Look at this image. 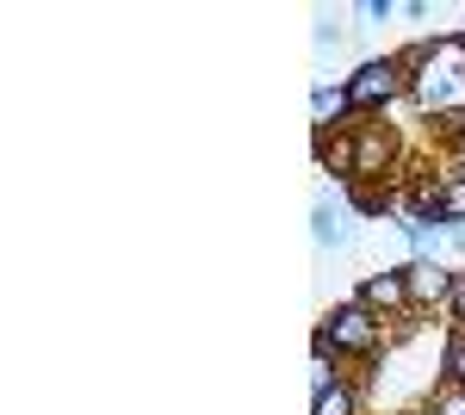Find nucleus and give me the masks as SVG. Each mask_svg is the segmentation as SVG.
<instances>
[{
    "mask_svg": "<svg viewBox=\"0 0 465 415\" xmlns=\"http://www.w3.org/2000/svg\"><path fill=\"white\" fill-rule=\"evenodd\" d=\"M403 63H410V105L422 118H434V124L460 118L465 112V32L416 44V50H403Z\"/></svg>",
    "mask_w": 465,
    "mask_h": 415,
    "instance_id": "1",
    "label": "nucleus"
},
{
    "mask_svg": "<svg viewBox=\"0 0 465 415\" xmlns=\"http://www.w3.org/2000/svg\"><path fill=\"white\" fill-rule=\"evenodd\" d=\"M311 347H329L335 360H379V347H385V322L366 311V304H354V298H348V304L322 311Z\"/></svg>",
    "mask_w": 465,
    "mask_h": 415,
    "instance_id": "2",
    "label": "nucleus"
},
{
    "mask_svg": "<svg viewBox=\"0 0 465 415\" xmlns=\"http://www.w3.org/2000/svg\"><path fill=\"white\" fill-rule=\"evenodd\" d=\"M341 87H348L354 118H385V105L410 100V63H403V56H372V63H360Z\"/></svg>",
    "mask_w": 465,
    "mask_h": 415,
    "instance_id": "3",
    "label": "nucleus"
},
{
    "mask_svg": "<svg viewBox=\"0 0 465 415\" xmlns=\"http://www.w3.org/2000/svg\"><path fill=\"white\" fill-rule=\"evenodd\" d=\"M354 304H366V311L379 316V322H397V316H410L416 304H410V273L403 267H379V273L360 279Z\"/></svg>",
    "mask_w": 465,
    "mask_h": 415,
    "instance_id": "4",
    "label": "nucleus"
},
{
    "mask_svg": "<svg viewBox=\"0 0 465 415\" xmlns=\"http://www.w3.org/2000/svg\"><path fill=\"white\" fill-rule=\"evenodd\" d=\"M397 168V137L391 124H354V180L348 186H372L379 173Z\"/></svg>",
    "mask_w": 465,
    "mask_h": 415,
    "instance_id": "5",
    "label": "nucleus"
},
{
    "mask_svg": "<svg viewBox=\"0 0 465 415\" xmlns=\"http://www.w3.org/2000/svg\"><path fill=\"white\" fill-rule=\"evenodd\" d=\"M311 242H317L322 254H329V248H348V242H354V217H348V205H341L329 186L317 193V205H311Z\"/></svg>",
    "mask_w": 465,
    "mask_h": 415,
    "instance_id": "6",
    "label": "nucleus"
},
{
    "mask_svg": "<svg viewBox=\"0 0 465 415\" xmlns=\"http://www.w3.org/2000/svg\"><path fill=\"white\" fill-rule=\"evenodd\" d=\"M403 273H410V304H416V311L447 304V298H453V279H460L453 267H440V261H410Z\"/></svg>",
    "mask_w": 465,
    "mask_h": 415,
    "instance_id": "7",
    "label": "nucleus"
},
{
    "mask_svg": "<svg viewBox=\"0 0 465 415\" xmlns=\"http://www.w3.org/2000/svg\"><path fill=\"white\" fill-rule=\"evenodd\" d=\"M311 124H317V137H329V124H335V131H348V124H354L348 87H329V81H317V87H311Z\"/></svg>",
    "mask_w": 465,
    "mask_h": 415,
    "instance_id": "8",
    "label": "nucleus"
},
{
    "mask_svg": "<svg viewBox=\"0 0 465 415\" xmlns=\"http://www.w3.org/2000/svg\"><path fill=\"white\" fill-rule=\"evenodd\" d=\"M311 415H360V384L341 379V384H329V390H317L311 397Z\"/></svg>",
    "mask_w": 465,
    "mask_h": 415,
    "instance_id": "9",
    "label": "nucleus"
},
{
    "mask_svg": "<svg viewBox=\"0 0 465 415\" xmlns=\"http://www.w3.org/2000/svg\"><path fill=\"white\" fill-rule=\"evenodd\" d=\"M434 211L447 223H465V180L460 173H440V193H434Z\"/></svg>",
    "mask_w": 465,
    "mask_h": 415,
    "instance_id": "10",
    "label": "nucleus"
},
{
    "mask_svg": "<svg viewBox=\"0 0 465 415\" xmlns=\"http://www.w3.org/2000/svg\"><path fill=\"white\" fill-rule=\"evenodd\" d=\"M440 384H460L465 390V329H453L447 347H440Z\"/></svg>",
    "mask_w": 465,
    "mask_h": 415,
    "instance_id": "11",
    "label": "nucleus"
},
{
    "mask_svg": "<svg viewBox=\"0 0 465 415\" xmlns=\"http://www.w3.org/2000/svg\"><path fill=\"white\" fill-rule=\"evenodd\" d=\"M329 384H341L335 353H329V347H311V397H317V390H329Z\"/></svg>",
    "mask_w": 465,
    "mask_h": 415,
    "instance_id": "12",
    "label": "nucleus"
},
{
    "mask_svg": "<svg viewBox=\"0 0 465 415\" xmlns=\"http://www.w3.org/2000/svg\"><path fill=\"white\" fill-rule=\"evenodd\" d=\"M429 415H465V390L460 384H440V390L429 397Z\"/></svg>",
    "mask_w": 465,
    "mask_h": 415,
    "instance_id": "13",
    "label": "nucleus"
},
{
    "mask_svg": "<svg viewBox=\"0 0 465 415\" xmlns=\"http://www.w3.org/2000/svg\"><path fill=\"white\" fill-rule=\"evenodd\" d=\"M397 13H403L397 0H360V19H366V25H391Z\"/></svg>",
    "mask_w": 465,
    "mask_h": 415,
    "instance_id": "14",
    "label": "nucleus"
},
{
    "mask_svg": "<svg viewBox=\"0 0 465 415\" xmlns=\"http://www.w3.org/2000/svg\"><path fill=\"white\" fill-rule=\"evenodd\" d=\"M317 50H322V56H329V50H341V25H335L329 13L317 19Z\"/></svg>",
    "mask_w": 465,
    "mask_h": 415,
    "instance_id": "15",
    "label": "nucleus"
},
{
    "mask_svg": "<svg viewBox=\"0 0 465 415\" xmlns=\"http://www.w3.org/2000/svg\"><path fill=\"white\" fill-rule=\"evenodd\" d=\"M447 316H453V329H465V273L453 279V298H447Z\"/></svg>",
    "mask_w": 465,
    "mask_h": 415,
    "instance_id": "16",
    "label": "nucleus"
},
{
    "mask_svg": "<svg viewBox=\"0 0 465 415\" xmlns=\"http://www.w3.org/2000/svg\"><path fill=\"white\" fill-rule=\"evenodd\" d=\"M440 137L453 143V155H465V112H460V118H447V124H440Z\"/></svg>",
    "mask_w": 465,
    "mask_h": 415,
    "instance_id": "17",
    "label": "nucleus"
},
{
    "mask_svg": "<svg viewBox=\"0 0 465 415\" xmlns=\"http://www.w3.org/2000/svg\"><path fill=\"white\" fill-rule=\"evenodd\" d=\"M447 242H453V248L465 254V223H447Z\"/></svg>",
    "mask_w": 465,
    "mask_h": 415,
    "instance_id": "18",
    "label": "nucleus"
},
{
    "mask_svg": "<svg viewBox=\"0 0 465 415\" xmlns=\"http://www.w3.org/2000/svg\"><path fill=\"white\" fill-rule=\"evenodd\" d=\"M447 173H460V180H465V155H453V168H447Z\"/></svg>",
    "mask_w": 465,
    "mask_h": 415,
    "instance_id": "19",
    "label": "nucleus"
}]
</instances>
